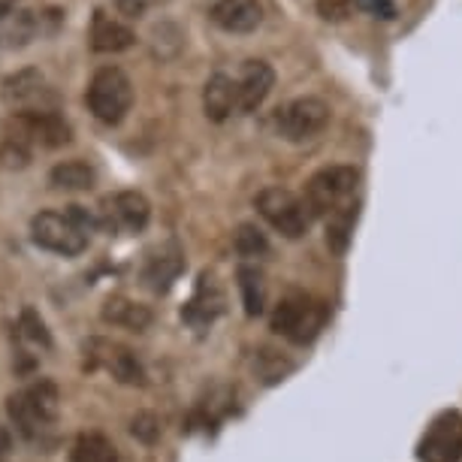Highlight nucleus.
Listing matches in <instances>:
<instances>
[{"label": "nucleus", "instance_id": "nucleus-1", "mask_svg": "<svg viewBox=\"0 0 462 462\" xmlns=\"http://www.w3.org/2000/svg\"><path fill=\"white\" fill-rule=\"evenodd\" d=\"M58 411H60V390L49 378H37L6 399V414H10L13 426L24 439H40L58 420Z\"/></svg>", "mask_w": 462, "mask_h": 462}, {"label": "nucleus", "instance_id": "nucleus-2", "mask_svg": "<svg viewBox=\"0 0 462 462\" xmlns=\"http://www.w3.org/2000/svg\"><path fill=\"white\" fill-rule=\"evenodd\" d=\"M329 309L320 300L309 293H291L275 305L269 327L275 336L287 338L293 345H311L320 336V329L327 327Z\"/></svg>", "mask_w": 462, "mask_h": 462}, {"label": "nucleus", "instance_id": "nucleus-3", "mask_svg": "<svg viewBox=\"0 0 462 462\" xmlns=\"http://www.w3.org/2000/svg\"><path fill=\"white\" fill-rule=\"evenodd\" d=\"M88 109L103 125H121L134 106V85L121 67H100L88 82Z\"/></svg>", "mask_w": 462, "mask_h": 462}, {"label": "nucleus", "instance_id": "nucleus-4", "mask_svg": "<svg viewBox=\"0 0 462 462\" xmlns=\"http://www.w3.org/2000/svg\"><path fill=\"white\" fill-rule=\"evenodd\" d=\"M356 185H360V172L354 167H324L305 181L302 199L311 217H329L351 203Z\"/></svg>", "mask_w": 462, "mask_h": 462}, {"label": "nucleus", "instance_id": "nucleus-5", "mask_svg": "<svg viewBox=\"0 0 462 462\" xmlns=\"http://www.w3.org/2000/svg\"><path fill=\"white\" fill-rule=\"evenodd\" d=\"M91 233L73 221V215L67 212H40L31 217V242L42 251L60 257H79L88 248Z\"/></svg>", "mask_w": 462, "mask_h": 462}, {"label": "nucleus", "instance_id": "nucleus-6", "mask_svg": "<svg viewBox=\"0 0 462 462\" xmlns=\"http://www.w3.org/2000/svg\"><path fill=\"white\" fill-rule=\"evenodd\" d=\"M254 208L263 221L282 233L284 239H302L311 226V212L302 197H296L287 188H266L254 199Z\"/></svg>", "mask_w": 462, "mask_h": 462}, {"label": "nucleus", "instance_id": "nucleus-7", "mask_svg": "<svg viewBox=\"0 0 462 462\" xmlns=\"http://www.w3.org/2000/svg\"><path fill=\"white\" fill-rule=\"evenodd\" d=\"M6 136L19 139L24 145H42V148H60L73 139V130L64 121L58 109H31L15 112Z\"/></svg>", "mask_w": 462, "mask_h": 462}, {"label": "nucleus", "instance_id": "nucleus-8", "mask_svg": "<svg viewBox=\"0 0 462 462\" xmlns=\"http://www.w3.org/2000/svg\"><path fill=\"white\" fill-rule=\"evenodd\" d=\"M420 462H462V411L444 408L430 420L417 441Z\"/></svg>", "mask_w": 462, "mask_h": 462}, {"label": "nucleus", "instance_id": "nucleus-9", "mask_svg": "<svg viewBox=\"0 0 462 462\" xmlns=\"http://www.w3.org/2000/svg\"><path fill=\"white\" fill-rule=\"evenodd\" d=\"M329 125V106L320 97H296L275 112V127L287 143H311Z\"/></svg>", "mask_w": 462, "mask_h": 462}, {"label": "nucleus", "instance_id": "nucleus-10", "mask_svg": "<svg viewBox=\"0 0 462 462\" xmlns=\"http://www.w3.org/2000/svg\"><path fill=\"white\" fill-rule=\"evenodd\" d=\"M85 351H88L94 369H106L112 378L118 383H127V387H145V369L130 347L106 342V338H91Z\"/></svg>", "mask_w": 462, "mask_h": 462}, {"label": "nucleus", "instance_id": "nucleus-11", "mask_svg": "<svg viewBox=\"0 0 462 462\" xmlns=\"http://www.w3.org/2000/svg\"><path fill=\"white\" fill-rule=\"evenodd\" d=\"M152 221V203L139 190H121L112 199H106V215L103 224L121 233H143Z\"/></svg>", "mask_w": 462, "mask_h": 462}, {"label": "nucleus", "instance_id": "nucleus-12", "mask_svg": "<svg viewBox=\"0 0 462 462\" xmlns=\"http://www.w3.org/2000/svg\"><path fill=\"white\" fill-rule=\"evenodd\" d=\"M239 112L251 116L266 103L269 91L275 88V69L266 60H245L239 73Z\"/></svg>", "mask_w": 462, "mask_h": 462}, {"label": "nucleus", "instance_id": "nucleus-13", "mask_svg": "<svg viewBox=\"0 0 462 462\" xmlns=\"http://www.w3.org/2000/svg\"><path fill=\"white\" fill-rule=\"evenodd\" d=\"M42 97H51V94L37 67L19 69L10 79H4V100H6V106H13L15 112L46 109L42 106Z\"/></svg>", "mask_w": 462, "mask_h": 462}, {"label": "nucleus", "instance_id": "nucleus-14", "mask_svg": "<svg viewBox=\"0 0 462 462\" xmlns=\"http://www.w3.org/2000/svg\"><path fill=\"white\" fill-rule=\"evenodd\" d=\"M224 302L226 300H224L221 287H217V282H215V275L203 273L197 282L194 296H190V302L185 305V311H181V318H185L190 327L203 329V327L212 324L217 315H224Z\"/></svg>", "mask_w": 462, "mask_h": 462}, {"label": "nucleus", "instance_id": "nucleus-15", "mask_svg": "<svg viewBox=\"0 0 462 462\" xmlns=\"http://www.w3.org/2000/svg\"><path fill=\"white\" fill-rule=\"evenodd\" d=\"M212 22L226 33H251L263 22L260 0H217L212 6Z\"/></svg>", "mask_w": 462, "mask_h": 462}, {"label": "nucleus", "instance_id": "nucleus-16", "mask_svg": "<svg viewBox=\"0 0 462 462\" xmlns=\"http://www.w3.org/2000/svg\"><path fill=\"white\" fill-rule=\"evenodd\" d=\"M203 112L215 125L239 112V82L226 73H215L203 88Z\"/></svg>", "mask_w": 462, "mask_h": 462}, {"label": "nucleus", "instance_id": "nucleus-17", "mask_svg": "<svg viewBox=\"0 0 462 462\" xmlns=\"http://www.w3.org/2000/svg\"><path fill=\"white\" fill-rule=\"evenodd\" d=\"M88 40L94 51H125L136 42V33L130 31L125 22H118L116 15H109L106 10H94Z\"/></svg>", "mask_w": 462, "mask_h": 462}, {"label": "nucleus", "instance_id": "nucleus-18", "mask_svg": "<svg viewBox=\"0 0 462 462\" xmlns=\"http://www.w3.org/2000/svg\"><path fill=\"white\" fill-rule=\"evenodd\" d=\"M181 269H185V254L179 251L176 242H170V245H163L161 251H154V254L148 257L143 278L154 293H167L172 282L181 275Z\"/></svg>", "mask_w": 462, "mask_h": 462}, {"label": "nucleus", "instance_id": "nucleus-19", "mask_svg": "<svg viewBox=\"0 0 462 462\" xmlns=\"http://www.w3.org/2000/svg\"><path fill=\"white\" fill-rule=\"evenodd\" d=\"M100 318L106 320V324H112V327L130 329V333H145V329L152 327V320H154L148 305L127 300V296H109V300L103 302Z\"/></svg>", "mask_w": 462, "mask_h": 462}, {"label": "nucleus", "instance_id": "nucleus-20", "mask_svg": "<svg viewBox=\"0 0 462 462\" xmlns=\"http://www.w3.org/2000/svg\"><path fill=\"white\" fill-rule=\"evenodd\" d=\"M94 181H97V172L85 161H60L49 172V185L58 190H91Z\"/></svg>", "mask_w": 462, "mask_h": 462}, {"label": "nucleus", "instance_id": "nucleus-21", "mask_svg": "<svg viewBox=\"0 0 462 462\" xmlns=\"http://www.w3.org/2000/svg\"><path fill=\"white\" fill-rule=\"evenodd\" d=\"M354 224H356V203H347L345 208H338L336 215L327 217V245L336 257L347 254L354 236Z\"/></svg>", "mask_w": 462, "mask_h": 462}, {"label": "nucleus", "instance_id": "nucleus-22", "mask_svg": "<svg viewBox=\"0 0 462 462\" xmlns=\"http://www.w3.org/2000/svg\"><path fill=\"white\" fill-rule=\"evenodd\" d=\"M69 462H118V450L106 435L82 432L69 450Z\"/></svg>", "mask_w": 462, "mask_h": 462}, {"label": "nucleus", "instance_id": "nucleus-23", "mask_svg": "<svg viewBox=\"0 0 462 462\" xmlns=\"http://www.w3.org/2000/svg\"><path fill=\"white\" fill-rule=\"evenodd\" d=\"M236 284H239V293H242V305H245V315L248 318H257L263 311V275L260 269L254 266H239L236 273Z\"/></svg>", "mask_w": 462, "mask_h": 462}, {"label": "nucleus", "instance_id": "nucleus-24", "mask_svg": "<svg viewBox=\"0 0 462 462\" xmlns=\"http://www.w3.org/2000/svg\"><path fill=\"white\" fill-rule=\"evenodd\" d=\"M233 248H236L239 257L245 260H254V257H263L269 251V242L263 233L257 230L254 224H242L236 230V236H233Z\"/></svg>", "mask_w": 462, "mask_h": 462}, {"label": "nucleus", "instance_id": "nucleus-25", "mask_svg": "<svg viewBox=\"0 0 462 462\" xmlns=\"http://www.w3.org/2000/svg\"><path fill=\"white\" fill-rule=\"evenodd\" d=\"M19 333H22L24 338H28L31 345H37V347H51L49 329H46V324H42V318H40L33 309H24V311H22V318H19Z\"/></svg>", "mask_w": 462, "mask_h": 462}, {"label": "nucleus", "instance_id": "nucleus-26", "mask_svg": "<svg viewBox=\"0 0 462 462\" xmlns=\"http://www.w3.org/2000/svg\"><path fill=\"white\" fill-rule=\"evenodd\" d=\"M31 163V145L19 143V139L6 136L0 143V167L4 170H24Z\"/></svg>", "mask_w": 462, "mask_h": 462}, {"label": "nucleus", "instance_id": "nucleus-27", "mask_svg": "<svg viewBox=\"0 0 462 462\" xmlns=\"http://www.w3.org/2000/svg\"><path fill=\"white\" fill-rule=\"evenodd\" d=\"M130 435H134L136 441H143V444H154V441L161 439V420H158V414L139 411L134 420H130Z\"/></svg>", "mask_w": 462, "mask_h": 462}, {"label": "nucleus", "instance_id": "nucleus-28", "mask_svg": "<svg viewBox=\"0 0 462 462\" xmlns=\"http://www.w3.org/2000/svg\"><path fill=\"white\" fill-rule=\"evenodd\" d=\"M257 372H260V378H263L266 383H275V381H282L287 372L293 369L291 363H284L282 356H278L275 351H263V354H257Z\"/></svg>", "mask_w": 462, "mask_h": 462}, {"label": "nucleus", "instance_id": "nucleus-29", "mask_svg": "<svg viewBox=\"0 0 462 462\" xmlns=\"http://www.w3.org/2000/svg\"><path fill=\"white\" fill-rule=\"evenodd\" d=\"M354 10H363V13H369V15H374V19H383V22L396 19L393 0H354Z\"/></svg>", "mask_w": 462, "mask_h": 462}, {"label": "nucleus", "instance_id": "nucleus-30", "mask_svg": "<svg viewBox=\"0 0 462 462\" xmlns=\"http://www.w3.org/2000/svg\"><path fill=\"white\" fill-rule=\"evenodd\" d=\"M351 10H354V0H318V13L329 22L345 19Z\"/></svg>", "mask_w": 462, "mask_h": 462}, {"label": "nucleus", "instance_id": "nucleus-31", "mask_svg": "<svg viewBox=\"0 0 462 462\" xmlns=\"http://www.w3.org/2000/svg\"><path fill=\"white\" fill-rule=\"evenodd\" d=\"M152 4L154 0H116V6L127 15V19H139V15H143Z\"/></svg>", "mask_w": 462, "mask_h": 462}, {"label": "nucleus", "instance_id": "nucleus-32", "mask_svg": "<svg viewBox=\"0 0 462 462\" xmlns=\"http://www.w3.org/2000/svg\"><path fill=\"white\" fill-rule=\"evenodd\" d=\"M13 6H15V0H0V22H6L13 15Z\"/></svg>", "mask_w": 462, "mask_h": 462}, {"label": "nucleus", "instance_id": "nucleus-33", "mask_svg": "<svg viewBox=\"0 0 462 462\" xmlns=\"http://www.w3.org/2000/svg\"><path fill=\"white\" fill-rule=\"evenodd\" d=\"M10 444H13V439H10V432L0 426V457H4L6 450H10Z\"/></svg>", "mask_w": 462, "mask_h": 462}]
</instances>
